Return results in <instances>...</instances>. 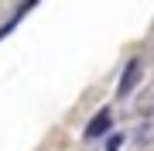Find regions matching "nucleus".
Instances as JSON below:
<instances>
[{
    "mask_svg": "<svg viewBox=\"0 0 154 151\" xmlns=\"http://www.w3.org/2000/svg\"><path fill=\"white\" fill-rule=\"evenodd\" d=\"M106 127H110V110L96 113V117L89 120V127H86V137H99V134H106Z\"/></svg>",
    "mask_w": 154,
    "mask_h": 151,
    "instance_id": "obj_1",
    "label": "nucleus"
},
{
    "mask_svg": "<svg viewBox=\"0 0 154 151\" xmlns=\"http://www.w3.org/2000/svg\"><path fill=\"white\" fill-rule=\"evenodd\" d=\"M137 69H140V62H130V69H127V76H123V83H120V93H127L134 86V76H137Z\"/></svg>",
    "mask_w": 154,
    "mask_h": 151,
    "instance_id": "obj_2",
    "label": "nucleus"
}]
</instances>
